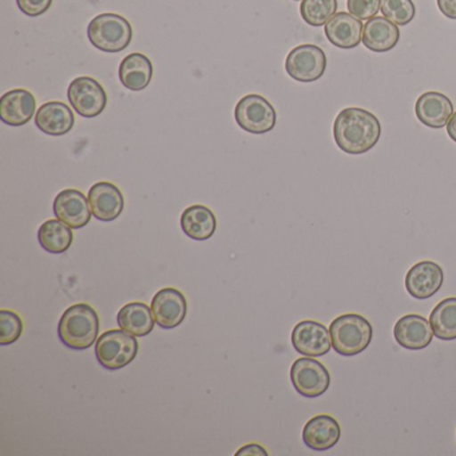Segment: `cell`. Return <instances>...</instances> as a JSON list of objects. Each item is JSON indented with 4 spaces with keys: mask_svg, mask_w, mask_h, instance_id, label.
<instances>
[{
    "mask_svg": "<svg viewBox=\"0 0 456 456\" xmlns=\"http://www.w3.org/2000/svg\"><path fill=\"white\" fill-rule=\"evenodd\" d=\"M395 340L403 348L410 351H420L427 348L434 338L429 320L420 314H405L397 320L394 328Z\"/></svg>",
    "mask_w": 456,
    "mask_h": 456,
    "instance_id": "14",
    "label": "cell"
},
{
    "mask_svg": "<svg viewBox=\"0 0 456 456\" xmlns=\"http://www.w3.org/2000/svg\"><path fill=\"white\" fill-rule=\"evenodd\" d=\"M117 322L121 330L137 338H143L154 330L156 319L151 306L143 303H129L118 312Z\"/></svg>",
    "mask_w": 456,
    "mask_h": 456,
    "instance_id": "24",
    "label": "cell"
},
{
    "mask_svg": "<svg viewBox=\"0 0 456 456\" xmlns=\"http://www.w3.org/2000/svg\"><path fill=\"white\" fill-rule=\"evenodd\" d=\"M237 455H268L265 450L258 444H248L237 452Z\"/></svg>",
    "mask_w": 456,
    "mask_h": 456,
    "instance_id": "33",
    "label": "cell"
},
{
    "mask_svg": "<svg viewBox=\"0 0 456 456\" xmlns=\"http://www.w3.org/2000/svg\"><path fill=\"white\" fill-rule=\"evenodd\" d=\"M285 70L295 81L316 82L327 70V55L314 45H301L288 54Z\"/></svg>",
    "mask_w": 456,
    "mask_h": 456,
    "instance_id": "7",
    "label": "cell"
},
{
    "mask_svg": "<svg viewBox=\"0 0 456 456\" xmlns=\"http://www.w3.org/2000/svg\"><path fill=\"white\" fill-rule=\"evenodd\" d=\"M447 133L451 140L456 142V111L452 114V117H451L450 121H448Z\"/></svg>",
    "mask_w": 456,
    "mask_h": 456,
    "instance_id": "34",
    "label": "cell"
},
{
    "mask_svg": "<svg viewBox=\"0 0 456 456\" xmlns=\"http://www.w3.org/2000/svg\"><path fill=\"white\" fill-rule=\"evenodd\" d=\"M399 28L387 18L375 17L364 25L362 44L370 52H391L399 44Z\"/></svg>",
    "mask_w": 456,
    "mask_h": 456,
    "instance_id": "21",
    "label": "cell"
},
{
    "mask_svg": "<svg viewBox=\"0 0 456 456\" xmlns=\"http://www.w3.org/2000/svg\"><path fill=\"white\" fill-rule=\"evenodd\" d=\"M437 7L445 18L456 20V0H437Z\"/></svg>",
    "mask_w": 456,
    "mask_h": 456,
    "instance_id": "32",
    "label": "cell"
},
{
    "mask_svg": "<svg viewBox=\"0 0 456 456\" xmlns=\"http://www.w3.org/2000/svg\"><path fill=\"white\" fill-rule=\"evenodd\" d=\"M415 113L419 121L431 129L447 126L453 114V105L447 95L437 92L424 93L418 98Z\"/></svg>",
    "mask_w": 456,
    "mask_h": 456,
    "instance_id": "16",
    "label": "cell"
},
{
    "mask_svg": "<svg viewBox=\"0 0 456 456\" xmlns=\"http://www.w3.org/2000/svg\"><path fill=\"white\" fill-rule=\"evenodd\" d=\"M118 76L126 89L141 92L149 86L153 78V65L146 55L133 53L122 61Z\"/></svg>",
    "mask_w": 456,
    "mask_h": 456,
    "instance_id": "22",
    "label": "cell"
},
{
    "mask_svg": "<svg viewBox=\"0 0 456 456\" xmlns=\"http://www.w3.org/2000/svg\"><path fill=\"white\" fill-rule=\"evenodd\" d=\"M290 380L296 391L305 397L322 396L330 386V375L325 365L308 356L293 362Z\"/></svg>",
    "mask_w": 456,
    "mask_h": 456,
    "instance_id": "8",
    "label": "cell"
},
{
    "mask_svg": "<svg viewBox=\"0 0 456 456\" xmlns=\"http://www.w3.org/2000/svg\"><path fill=\"white\" fill-rule=\"evenodd\" d=\"M68 98L74 110L85 118L102 114L108 105V94L100 82L90 77H79L71 82Z\"/></svg>",
    "mask_w": 456,
    "mask_h": 456,
    "instance_id": "9",
    "label": "cell"
},
{
    "mask_svg": "<svg viewBox=\"0 0 456 456\" xmlns=\"http://www.w3.org/2000/svg\"><path fill=\"white\" fill-rule=\"evenodd\" d=\"M137 338L124 330H111L100 336L95 346L98 362L109 370L129 365L138 354Z\"/></svg>",
    "mask_w": 456,
    "mask_h": 456,
    "instance_id": "5",
    "label": "cell"
},
{
    "mask_svg": "<svg viewBox=\"0 0 456 456\" xmlns=\"http://www.w3.org/2000/svg\"><path fill=\"white\" fill-rule=\"evenodd\" d=\"M100 317L89 304H76L66 309L58 324L61 341L74 351H84L97 341Z\"/></svg>",
    "mask_w": 456,
    "mask_h": 456,
    "instance_id": "2",
    "label": "cell"
},
{
    "mask_svg": "<svg viewBox=\"0 0 456 456\" xmlns=\"http://www.w3.org/2000/svg\"><path fill=\"white\" fill-rule=\"evenodd\" d=\"M338 12V0H303L301 18L312 28L327 25Z\"/></svg>",
    "mask_w": 456,
    "mask_h": 456,
    "instance_id": "27",
    "label": "cell"
},
{
    "mask_svg": "<svg viewBox=\"0 0 456 456\" xmlns=\"http://www.w3.org/2000/svg\"><path fill=\"white\" fill-rule=\"evenodd\" d=\"M87 37L95 49L105 53L124 52L133 38L129 20L118 14H101L87 28Z\"/></svg>",
    "mask_w": 456,
    "mask_h": 456,
    "instance_id": "4",
    "label": "cell"
},
{
    "mask_svg": "<svg viewBox=\"0 0 456 456\" xmlns=\"http://www.w3.org/2000/svg\"><path fill=\"white\" fill-rule=\"evenodd\" d=\"M444 282V272L434 261L415 264L405 276V289L416 300H427L439 292Z\"/></svg>",
    "mask_w": 456,
    "mask_h": 456,
    "instance_id": "11",
    "label": "cell"
},
{
    "mask_svg": "<svg viewBox=\"0 0 456 456\" xmlns=\"http://www.w3.org/2000/svg\"><path fill=\"white\" fill-rule=\"evenodd\" d=\"M381 135L380 121L362 108H346L336 117L333 137L336 145L346 154L367 153L378 145Z\"/></svg>",
    "mask_w": 456,
    "mask_h": 456,
    "instance_id": "1",
    "label": "cell"
},
{
    "mask_svg": "<svg viewBox=\"0 0 456 456\" xmlns=\"http://www.w3.org/2000/svg\"><path fill=\"white\" fill-rule=\"evenodd\" d=\"M23 332V322L20 314L12 311H0V344L9 346L15 343Z\"/></svg>",
    "mask_w": 456,
    "mask_h": 456,
    "instance_id": "29",
    "label": "cell"
},
{
    "mask_svg": "<svg viewBox=\"0 0 456 456\" xmlns=\"http://www.w3.org/2000/svg\"><path fill=\"white\" fill-rule=\"evenodd\" d=\"M93 216L103 223L117 220L124 212L125 200L118 186L111 183H97L89 191Z\"/></svg>",
    "mask_w": 456,
    "mask_h": 456,
    "instance_id": "15",
    "label": "cell"
},
{
    "mask_svg": "<svg viewBox=\"0 0 456 456\" xmlns=\"http://www.w3.org/2000/svg\"><path fill=\"white\" fill-rule=\"evenodd\" d=\"M181 228L189 239L205 241L215 234L217 220L209 208L193 205L183 210L181 216Z\"/></svg>",
    "mask_w": 456,
    "mask_h": 456,
    "instance_id": "23",
    "label": "cell"
},
{
    "mask_svg": "<svg viewBox=\"0 0 456 456\" xmlns=\"http://www.w3.org/2000/svg\"><path fill=\"white\" fill-rule=\"evenodd\" d=\"M364 25L362 20L348 12H338L325 25V36L328 41L338 49L351 50L362 42Z\"/></svg>",
    "mask_w": 456,
    "mask_h": 456,
    "instance_id": "18",
    "label": "cell"
},
{
    "mask_svg": "<svg viewBox=\"0 0 456 456\" xmlns=\"http://www.w3.org/2000/svg\"><path fill=\"white\" fill-rule=\"evenodd\" d=\"M295 2H298V0H295Z\"/></svg>",
    "mask_w": 456,
    "mask_h": 456,
    "instance_id": "35",
    "label": "cell"
},
{
    "mask_svg": "<svg viewBox=\"0 0 456 456\" xmlns=\"http://www.w3.org/2000/svg\"><path fill=\"white\" fill-rule=\"evenodd\" d=\"M380 10L384 18L397 26H407L416 14L412 0H383Z\"/></svg>",
    "mask_w": 456,
    "mask_h": 456,
    "instance_id": "28",
    "label": "cell"
},
{
    "mask_svg": "<svg viewBox=\"0 0 456 456\" xmlns=\"http://www.w3.org/2000/svg\"><path fill=\"white\" fill-rule=\"evenodd\" d=\"M18 7L28 17H39L52 7L53 0H17Z\"/></svg>",
    "mask_w": 456,
    "mask_h": 456,
    "instance_id": "31",
    "label": "cell"
},
{
    "mask_svg": "<svg viewBox=\"0 0 456 456\" xmlns=\"http://www.w3.org/2000/svg\"><path fill=\"white\" fill-rule=\"evenodd\" d=\"M340 435V424L330 415L314 416L303 429L304 443L314 451L330 450L338 444Z\"/></svg>",
    "mask_w": 456,
    "mask_h": 456,
    "instance_id": "19",
    "label": "cell"
},
{
    "mask_svg": "<svg viewBox=\"0 0 456 456\" xmlns=\"http://www.w3.org/2000/svg\"><path fill=\"white\" fill-rule=\"evenodd\" d=\"M383 0H348L349 14L360 20H370L376 17L381 9Z\"/></svg>",
    "mask_w": 456,
    "mask_h": 456,
    "instance_id": "30",
    "label": "cell"
},
{
    "mask_svg": "<svg viewBox=\"0 0 456 456\" xmlns=\"http://www.w3.org/2000/svg\"><path fill=\"white\" fill-rule=\"evenodd\" d=\"M292 344L293 348L303 356L320 357L330 351L332 338L330 330L322 322L304 320L293 328Z\"/></svg>",
    "mask_w": 456,
    "mask_h": 456,
    "instance_id": "10",
    "label": "cell"
},
{
    "mask_svg": "<svg viewBox=\"0 0 456 456\" xmlns=\"http://www.w3.org/2000/svg\"><path fill=\"white\" fill-rule=\"evenodd\" d=\"M55 217L68 224L71 229H81L92 220V208L89 199L82 191L76 189H66L61 191L54 200Z\"/></svg>",
    "mask_w": 456,
    "mask_h": 456,
    "instance_id": "12",
    "label": "cell"
},
{
    "mask_svg": "<svg viewBox=\"0 0 456 456\" xmlns=\"http://www.w3.org/2000/svg\"><path fill=\"white\" fill-rule=\"evenodd\" d=\"M37 100L28 90L15 89L0 100V118L10 126H22L33 119Z\"/></svg>",
    "mask_w": 456,
    "mask_h": 456,
    "instance_id": "17",
    "label": "cell"
},
{
    "mask_svg": "<svg viewBox=\"0 0 456 456\" xmlns=\"http://www.w3.org/2000/svg\"><path fill=\"white\" fill-rule=\"evenodd\" d=\"M435 338L443 341L456 340V297L440 301L429 316Z\"/></svg>",
    "mask_w": 456,
    "mask_h": 456,
    "instance_id": "26",
    "label": "cell"
},
{
    "mask_svg": "<svg viewBox=\"0 0 456 456\" xmlns=\"http://www.w3.org/2000/svg\"><path fill=\"white\" fill-rule=\"evenodd\" d=\"M332 346L341 356H356L370 346L372 325L365 317L356 314H343L330 322Z\"/></svg>",
    "mask_w": 456,
    "mask_h": 456,
    "instance_id": "3",
    "label": "cell"
},
{
    "mask_svg": "<svg viewBox=\"0 0 456 456\" xmlns=\"http://www.w3.org/2000/svg\"><path fill=\"white\" fill-rule=\"evenodd\" d=\"M73 239L70 226L61 220L46 221L38 231L39 244L53 255L65 253L73 244Z\"/></svg>",
    "mask_w": 456,
    "mask_h": 456,
    "instance_id": "25",
    "label": "cell"
},
{
    "mask_svg": "<svg viewBox=\"0 0 456 456\" xmlns=\"http://www.w3.org/2000/svg\"><path fill=\"white\" fill-rule=\"evenodd\" d=\"M151 311L159 327L173 330L185 320L188 303L180 290L164 288L159 290L151 300Z\"/></svg>",
    "mask_w": 456,
    "mask_h": 456,
    "instance_id": "13",
    "label": "cell"
},
{
    "mask_svg": "<svg viewBox=\"0 0 456 456\" xmlns=\"http://www.w3.org/2000/svg\"><path fill=\"white\" fill-rule=\"evenodd\" d=\"M74 122L73 110L63 102H47L37 111V126L45 134L54 137L68 134L73 129Z\"/></svg>",
    "mask_w": 456,
    "mask_h": 456,
    "instance_id": "20",
    "label": "cell"
},
{
    "mask_svg": "<svg viewBox=\"0 0 456 456\" xmlns=\"http://www.w3.org/2000/svg\"><path fill=\"white\" fill-rule=\"evenodd\" d=\"M237 125L252 134H265L276 126L277 114L268 100L257 94L241 98L234 109Z\"/></svg>",
    "mask_w": 456,
    "mask_h": 456,
    "instance_id": "6",
    "label": "cell"
}]
</instances>
